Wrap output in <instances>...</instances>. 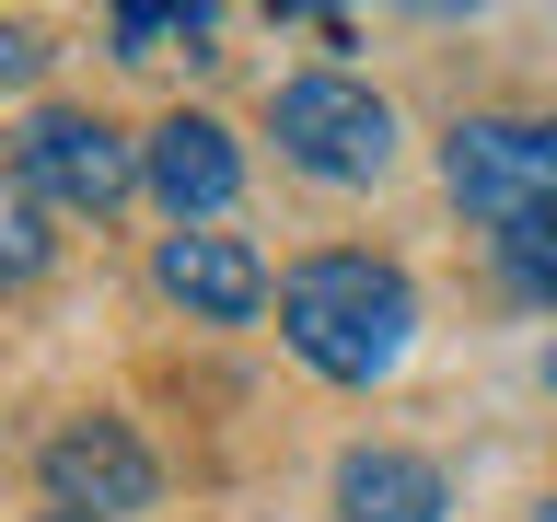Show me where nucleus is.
Here are the masks:
<instances>
[{"label":"nucleus","mask_w":557,"mask_h":522,"mask_svg":"<svg viewBox=\"0 0 557 522\" xmlns=\"http://www.w3.org/2000/svg\"><path fill=\"white\" fill-rule=\"evenodd\" d=\"M278 151H290L302 174H325V186H372L383 151H395V116H383V94H360V82H337V70H313V82L278 94Z\"/></svg>","instance_id":"3"},{"label":"nucleus","mask_w":557,"mask_h":522,"mask_svg":"<svg viewBox=\"0 0 557 522\" xmlns=\"http://www.w3.org/2000/svg\"><path fill=\"white\" fill-rule=\"evenodd\" d=\"M116 47H128V59H151V47H209V12H151V0H128V12H116Z\"/></svg>","instance_id":"9"},{"label":"nucleus","mask_w":557,"mask_h":522,"mask_svg":"<svg viewBox=\"0 0 557 522\" xmlns=\"http://www.w3.org/2000/svg\"><path fill=\"white\" fill-rule=\"evenodd\" d=\"M499 268L534 290V302H557V233H522V244H499Z\"/></svg>","instance_id":"10"},{"label":"nucleus","mask_w":557,"mask_h":522,"mask_svg":"<svg viewBox=\"0 0 557 522\" xmlns=\"http://www.w3.org/2000/svg\"><path fill=\"white\" fill-rule=\"evenodd\" d=\"M35 476H47V499H59V511H82V522L151 511V452H139L128 418H70V430H47Z\"/></svg>","instance_id":"4"},{"label":"nucleus","mask_w":557,"mask_h":522,"mask_svg":"<svg viewBox=\"0 0 557 522\" xmlns=\"http://www.w3.org/2000/svg\"><path fill=\"white\" fill-rule=\"evenodd\" d=\"M534 522H557V499H546V511H534Z\"/></svg>","instance_id":"13"},{"label":"nucleus","mask_w":557,"mask_h":522,"mask_svg":"<svg viewBox=\"0 0 557 522\" xmlns=\"http://www.w3.org/2000/svg\"><path fill=\"white\" fill-rule=\"evenodd\" d=\"M128 186H139V151L104 128V116H59V104H47V116L24 128V198H59V209H116Z\"/></svg>","instance_id":"5"},{"label":"nucleus","mask_w":557,"mask_h":522,"mask_svg":"<svg viewBox=\"0 0 557 522\" xmlns=\"http://www.w3.org/2000/svg\"><path fill=\"white\" fill-rule=\"evenodd\" d=\"M0 233H12V278H35V256H47V233H35V198H12V221H0Z\"/></svg>","instance_id":"11"},{"label":"nucleus","mask_w":557,"mask_h":522,"mask_svg":"<svg viewBox=\"0 0 557 522\" xmlns=\"http://www.w3.org/2000/svg\"><path fill=\"white\" fill-rule=\"evenodd\" d=\"M546 383H557V360H546Z\"/></svg>","instance_id":"14"},{"label":"nucleus","mask_w":557,"mask_h":522,"mask_svg":"<svg viewBox=\"0 0 557 522\" xmlns=\"http://www.w3.org/2000/svg\"><path fill=\"white\" fill-rule=\"evenodd\" d=\"M278 337L325 383H383L418 337V290L383 256H313V268L278 278Z\"/></svg>","instance_id":"1"},{"label":"nucleus","mask_w":557,"mask_h":522,"mask_svg":"<svg viewBox=\"0 0 557 522\" xmlns=\"http://www.w3.org/2000/svg\"><path fill=\"white\" fill-rule=\"evenodd\" d=\"M442 511H453V487L418 452H348L337 464V522H442Z\"/></svg>","instance_id":"8"},{"label":"nucleus","mask_w":557,"mask_h":522,"mask_svg":"<svg viewBox=\"0 0 557 522\" xmlns=\"http://www.w3.org/2000/svg\"><path fill=\"white\" fill-rule=\"evenodd\" d=\"M442 186L476 209L499 244L557 233V116H476V128H453Z\"/></svg>","instance_id":"2"},{"label":"nucleus","mask_w":557,"mask_h":522,"mask_svg":"<svg viewBox=\"0 0 557 522\" xmlns=\"http://www.w3.org/2000/svg\"><path fill=\"white\" fill-rule=\"evenodd\" d=\"M35 522H82V511H35Z\"/></svg>","instance_id":"12"},{"label":"nucleus","mask_w":557,"mask_h":522,"mask_svg":"<svg viewBox=\"0 0 557 522\" xmlns=\"http://www.w3.org/2000/svg\"><path fill=\"white\" fill-rule=\"evenodd\" d=\"M151 186H163L174 221H209V209H233L244 186V151L221 116H174V128H151Z\"/></svg>","instance_id":"7"},{"label":"nucleus","mask_w":557,"mask_h":522,"mask_svg":"<svg viewBox=\"0 0 557 522\" xmlns=\"http://www.w3.org/2000/svg\"><path fill=\"white\" fill-rule=\"evenodd\" d=\"M163 290L186 313H209V325H256V313H268V268H256V244H233V233H174L163 244Z\"/></svg>","instance_id":"6"}]
</instances>
